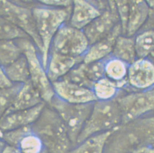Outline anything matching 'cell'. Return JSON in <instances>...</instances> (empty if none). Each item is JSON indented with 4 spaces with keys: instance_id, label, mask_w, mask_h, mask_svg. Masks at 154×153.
Returning <instances> with one entry per match:
<instances>
[{
    "instance_id": "cell-1",
    "label": "cell",
    "mask_w": 154,
    "mask_h": 153,
    "mask_svg": "<svg viewBox=\"0 0 154 153\" xmlns=\"http://www.w3.org/2000/svg\"><path fill=\"white\" fill-rule=\"evenodd\" d=\"M145 146H154V115L119 126L108 140L105 153H130Z\"/></svg>"
},
{
    "instance_id": "cell-2",
    "label": "cell",
    "mask_w": 154,
    "mask_h": 153,
    "mask_svg": "<svg viewBox=\"0 0 154 153\" xmlns=\"http://www.w3.org/2000/svg\"><path fill=\"white\" fill-rule=\"evenodd\" d=\"M31 127L42 140L47 153H69L73 148L63 121L48 104Z\"/></svg>"
},
{
    "instance_id": "cell-3",
    "label": "cell",
    "mask_w": 154,
    "mask_h": 153,
    "mask_svg": "<svg viewBox=\"0 0 154 153\" xmlns=\"http://www.w3.org/2000/svg\"><path fill=\"white\" fill-rule=\"evenodd\" d=\"M72 7L58 8L41 4L32 8L36 27L42 45L41 58L46 70L53 40L61 27L69 18Z\"/></svg>"
},
{
    "instance_id": "cell-4",
    "label": "cell",
    "mask_w": 154,
    "mask_h": 153,
    "mask_svg": "<svg viewBox=\"0 0 154 153\" xmlns=\"http://www.w3.org/2000/svg\"><path fill=\"white\" fill-rule=\"evenodd\" d=\"M122 124V112L116 99L95 101L79 136L77 145L89 137L111 131Z\"/></svg>"
},
{
    "instance_id": "cell-5",
    "label": "cell",
    "mask_w": 154,
    "mask_h": 153,
    "mask_svg": "<svg viewBox=\"0 0 154 153\" xmlns=\"http://www.w3.org/2000/svg\"><path fill=\"white\" fill-rule=\"evenodd\" d=\"M27 58L30 74V81L46 104H49L55 97L52 83L42 64L40 52L33 41L29 38L15 40Z\"/></svg>"
},
{
    "instance_id": "cell-6",
    "label": "cell",
    "mask_w": 154,
    "mask_h": 153,
    "mask_svg": "<svg viewBox=\"0 0 154 153\" xmlns=\"http://www.w3.org/2000/svg\"><path fill=\"white\" fill-rule=\"evenodd\" d=\"M94 103L72 104L55 96L48 104L57 112L63 121L73 147L77 145V139L88 119Z\"/></svg>"
},
{
    "instance_id": "cell-7",
    "label": "cell",
    "mask_w": 154,
    "mask_h": 153,
    "mask_svg": "<svg viewBox=\"0 0 154 153\" xmlns=\"http://www.w3.org/2000/svg\"><path fill=\"white\" fill-rule=\"evenodd\" d=\"M32 8L15 2L0 1V16L25 32L35 44L41 55L42 45L36 27Z\"/></svg>"
},
{
    "instance_id": "cell-8",
    "label": "cell",
    "mask_w": 154,
    "mask_h": 153,
    "mask_svg": "<svg viewBox=\"0 0 154 153\" xmlns=\"http://www.w3.org/2000/svg\"><path fill=\"white\" fill-rule=\"evenodd\" d=\"M116 99L121 111L122 124L154 112V87L146 90L121 94Z\"/></svg>"
},
{
    "instance_id": "cell-9",
    "label": "cell",
    "mask_w": 154,
    "mask_h": 153,
    "mask_svg": "<svg viewBox=\"0 0 154 153\" xmlns=\"http://www.w3.org/2000/svg\"><path fill=\"white\" fill-rule=\"evenodd\" d=\"M90 44L83 30L63 24L53 40L50 51L74 58L83 57Z\"/></svg>"
},
{
    "instance_id": "cell-10",
    "label": "cell",
    "mask_w": 154,
    "mask_h": 153,
    "mask_svg": "<svg viewBox=\"0 0 154 153\" xmlns=\"http://www.w3.org/2000/svg\"><path fill=\"white\" fill-rule=\"evenodd\" d=\"M119 23L115 1H110L107 9L83 30L91 45L109 35Z\"/></svg>"
},
{
    "instance_id": "cell-11",
    "label": "cell",
    "mask_w": 154,
    "mask_h": 153,
    "mask_svg": "<svg viewBox=\"0 0 154 153\" xmlns=\"http://www.w3.org/2000/svg\"><path fill=\"white\" fill-rule=\"evenodd\" d=\"M127 81L130 88L134 91L154 87V64L148 58H137L129 66Z\"/></svg>"
},
{
    "instance_id": "cell-12",
    "label": "cell",
    "mask_w": 154,
    "mask_h": 153,
    "mask_svg": "<svg viewBox=\"0 0 154 153\" xmlns=\"http://www.w3.org/2000/svg\"><path fill=\"white\" fill-rule=\"evenodd\" d=\"M55 96L72 104H86L97 101L93 91L63 80L52 82Z\"/></svg>"
},
{
    "instance_id": "cell-13",
    "label": "cell",
    "mask_w": 154,
    "mask_h": 153,
    "mask_svg": "<svg viewBox=\"0 0 154 153\" xmlns=\"http://www.w3.org/2000/svg\"><path fill=\"white\" fill-rule=\"evenodd\" d=\"M46 104L44 102L30 109L7 113L0 120V132L32 126L38 118Z\"/></svg>"
},
{
    "instance_id": "cell-14",
    "label": "cell",
    "mask_w": 154,
    "mask_h": 153,
    "mask_svg": "<svg viewBox=\"0 0 154 153\" xmlns=\"http://www.w3.org/2000/svg\"><path fill=\"white\" fill-rule=\"evenodd\" d=\"M83 57L74 58L50 51L47 63V75L51 82L60 80L75 66L83 62Z\"/></svg>"
},
{
    "instance_id": "cell-15",
    "label": "cell",
    "mask_w": 154,
    "mask_h": 153,
    "mask_svg": "<svg viewBox=\"0 0 154 153\" xmlns=\"http://www.w3.org/2000/svg\"><path fill=\"white\" fill-rule=\"evenodd\" d=\"M102 13L91 1H73L69 24L73 27L83 30Z\"/></svg>"
},
{
    "instance_id": "cell-16",
    "label": "cell",
    "mask_w": 154,
    "mask_h": 153,
    "mask_svg": "<svg viewBox=\"0 0 154 153\" xmlns=\"http://www.w3.org/2000/svg\"><path fill=\"white\" fill-rule=\"evenodd\" d=\"M122 35L120 23L116 26L109 35L90 45L83 58V63L88 64L104 60L111 55L116 40Z\"/></svg>"
},
{
    "instance_id": "cell-17",
    "label": "cell",
    "mask_w": 154,
    "mask_h": 153,
    "mask_svg": "<svg viewBox=\"0 0 154 153\" xmlns=\"http://www.w3.org/2000/svg\"><path fill=\"white\" fill-rule=\"evenodd\" d=\"M44 102L38 91L29 81L22 84L13 104L7 113L30 109Z\"/></svg>"
},
{
    "instance_id": "cell-18",
    "label": "cell",
    "mask_w": 154,
    "mask_h": 153,
    "mask_svg": "<svg viewBox=\"0 0 154 153\" xmlns=\"http://www.w3.org/2000/svg\"><path fill=\"white\" fill-rule=\"evenodd\" d=\"M146 1H129V14L126 35L135 36L146 23L149 13Z\"/></svg>"
},
{
    "instance_id": "cell-19",
    "label": "cell",
    "mask_w": 154,
    "mask_h": 153,
    "mask_svg": "<svg viewBox=\"0 0 154 153\" xmlns=\"http://www.w3.org/2000/svg\"><path fill=\"white\" fill-rule=\"evenodd\" d=\"M128 88L130 87L127 80L117 83L104 77L94 82L92 90L97 101H110L116 99Z\"/></svg>"
},
{
    "instance_id": "cell-20",
    "label": "cell",
    "mask_w": 154,
    "mask_h": 153,
    "mask_svg": "<svg viewBox=\"0 0 154 153\" xmlns=\"http://www.w3.org/2000/svg\"><path fill=\"white\" fill-rule=\"evenodd\" d=\"M115 129L89 137L75 145L69 153H105L107 141Z\"/></svg>"
},
{
    "instance_id": "cell-21",
    "label": "cell",
    "mask_w": 154,
    "mask_h": 153,
    "mask_svg": "<svg viewBox=\"0 0 154 153\" xmlns=\"http://www.w3.org/2000/svg\"><path fill=\"white\" fill-rule=\"evenodd\" d=\"M129 65L137 59L135 48V36L124 35L119 36L116 39L111 55Z\"/></svg>"
},
{
    "instance_id": "cell-22",
    "label": "cell",
    "mask_w": 154,
    "mask_h": 153,
    "mask_svg": "<svg viewBox=\"0 0 154 153\" xmlns=\"http://www.w3.org/2000/svg\"><path fill=\"white\" fill-rule=\"evenodd\" d=\"M3 68L7 76L13 84H23L30 81L28 63L23 54Z\"/></svg>"
},
{
    "instance_id": "cell-23",
    "label": "cell",
    "mask_w": 154,
    "mask_h": 153,
    "mask_svg": "<svg viewBox=\"0 0 154 153\" xmlns=\"http://www.w3.org/2000/svg\"><path fill=\"white\" fill-rule=\"evenodd\" d=\"M129 65L123 61L110 55L105 58V75L114 82H124L127 80Z\"/></svg>"
},
{
    "instance_id": "cell-24",
    "label": "cell",
    "mask_w": 154,
    "mask_h": 153,
    "mask_svg": "<svg viewBox=\"0 0 154 153\" xmlns=\"http://www.w3.org/2000/svg\"><path fill=\"white\" fill-rule=\"evenodd\" d=\"M23 54L16 40H0V64L8 66Z\"/></svg>"
},
{
    "instance_id": "cell-25",
    "label": "cell",
    "mask_w": 154,
    "mask_h": 153,
    "mask_svg": "<svg viewBox=\"0 0 154 153\" xmlns=\"http://www.w3.org/2000/svg\"><path fill=\"white\" fill-rule=\"evenodd\" d=\"M135 42L138 58H147L154 51V30L137 33L135 36Z\"/></svg>"
},
{
    "instance_id": "cell-26",
    "label": "cell",
    "mask_w": 154,
    "mask_h": 153,
    "mask_svg": "<svg viewBox=\"0 0 154 153\" xmlns=\"http://www.w3.org/2000/svg\"><path fill=\"white\" fill-rule=\"evenodd\" d=\"M17 148L21 153H47L42 140L33 130L23 136Z\"/></svg>"
},
{
    "instance_id": "cell-27",
    "label": "cell",
    "mask_w": 154,
    "mask_h": 153,
    "mask_svg": "<svg viewBox=\"0 0 154 153\" xmlns=\"http://www.w3.org/2000/svg\"><path fill=\"white\" fill-rule=\"evenodd\" d=\"M22 84H14L11 87L0 89V120L11 108Z\"/></svg>"
},
{
    "instance_id": "cell-28",
    "label": "cell",
    "mask_w": 154,
    "mask_h": 153,
    "mask_svg": "<svg viewBox=\"0 0 154 153\" xmlns=\"http://www.w3.org/2000/svg\"><path fill=\"white\" fill-rule=\"evenodd\" d=\"M25 38L30 39L25 32L0 16V40H15Z\"/></svg>"
},
{
    "instance_id": "cell-29",
    "label": "cell",
    "mask_w": 154,
    "mask_h": 153,
    "mask_svg": "<svg viewBox=\"0 0 154 153\" xmlns=\"http://www.w3.org/2000/svg\"><path fill=\"white\" fill-rule=\"evenodd\" d=\"M61 80L91 89H92L94 83L86 76L83 68V62L75 66Z\"/></svg>"
},
{
    "instance_id": "cell-30",
    "label": "cell",
    "mask_w": 154,
    "mask_h": 153,
    "mask_svg": "<svg viewBox=\"0 0 154 153\" xmlns=\"http://www.w3.org/2000/svg\"><path fill=\"white\" fill-rule=\"evenodd\" d=\"M32 130L31 126H27L9 131L0 132V137L6 145L17 148L23 136Z\"/></svg>"
},
{
    "instance_id": "cell-31",
    "label": "cell",
    "mask_w": 154,
    "mask_h": 153,
    "mask_svg": "<svg viewBox=\"0 0 154 153\" xmlns=\"http://www.w3.org/2000/svg\"><path fill=\"white\" fill-rule=\"evenodd\" d=\"M105 59L92 63H83V68L86 76L91 82H97L105 77L104 69Z\"/></svg>"
},
{
    "instance_id": "cell-32",
    "label": "cell",
    "mask_w": 154,
    "mask_h": 153,
    "mask_svg": "<svg viewBox=\"0 0 154 153\" xmlns=\"http://www.w3.org/2000/svg\"><path fill=\"white\" fill-rule=\"evenodd\" d=\"M115 3L121 26L122 35H126L129 14V1H116Z\"/></svg>"
},
{
    "instance_id": "cell-33",
    "label": "cell",
    "mask_w": 154,
    "mask_h": 153,
    "mask_svg": "<svg viewBox=\"0 0 154 153\" xmlns=\"http://www.w3.org/2000/svg\"><path fill=\"white\" fill-rule=\"evenodd\" d=\"M146 2L149 7L148 15L146 23L138 33L146 30H154V1H146Z\"/></svg>"
},
{
    "instance_id": "cell-34",
    "label": "cell",
    "mask_w": 154,
    "mask_h": 153,
    "mask_svg": "<svg viewBox=\"0 0 154 153\" xmlns=\"http://www.w3.org/2000/svg\"><path fill=\"white\" fill-rule=\"evenodd\" d=\"M39 3L45 6L58 8H67L72 6L73 1H40Z\"/></svg>"
},
{
    "instance_id": "cell-35",
    "label": "cell",
    "mask_w": 154,
    "mask_h": 153,
    "mask_svg": "<svg viewBox=\"0 0 154 153\" xmlns=\"http://www.w3.org/2000/svg\"><path fill=\"white\" fill-rule=\"evenodd\" d=\"M13 85L7 76L3 67L0 64V89L11 87Z\"/></svg>"
},
{
    "instance_id": "cell-36",
    "label": "cell",
    "mask_w": 154,
    "mask_h": 153,
    "mask_svg": "<svg viewBox=\"0 0 154 153\" xmlns=\"http://www.w3.org/2000/svg\"><path fill=\"white\" fill-rule=\"evenodd\" d=\"M130 153H154V146H145L138 148Z\"/></svg>"
},
{
    "instance_id": "cell-37",
    "label": "cell",
    "mask_w": 154,
    "mask_h": 153,
    "mask_svg": "<svg viewBox=\"0 0 154 153\" xmlns=\"http://www.w3.org/2000/svg\"><path fill=\"white\" fill-rule=\"evenodd\" d=\"M0 153H21L17 148L6 145Z\"/></svg>"
},
{
    "instance_id": "cell-38",
    "label": "cell",
    "mask_w": 154,
    "mask_h": 153,
    "mask_svg": "<svg viewBox=\"0 0 154 153\" xmlns=\"http://www.w3.org/2000/svg\"><path fill=\"white\" fill-rule=\"evenodd\" d=\"M146 58H148L149 60L151 62L154 64V51L153 52H151V54L149 55Z\"/></svg>"
},
{
    "instance_id": "cell-39",
    "label": "cell",
    "mask_w": 154,
    "mask_h": 153,
    "mask_svg": "<svg viewBox=\"0 0 154 153\" xmlns=\"http://www.w3.org/2000/svg\"><path fill=\"white\" fill-rule=\"evenodd\" d=\"M5 146H6L5 143L3 142V140L1 139V138L0 137V153H1V152L2 151V150L3 149V148L5 147Z\"/></svg>"
}]
</instances>
